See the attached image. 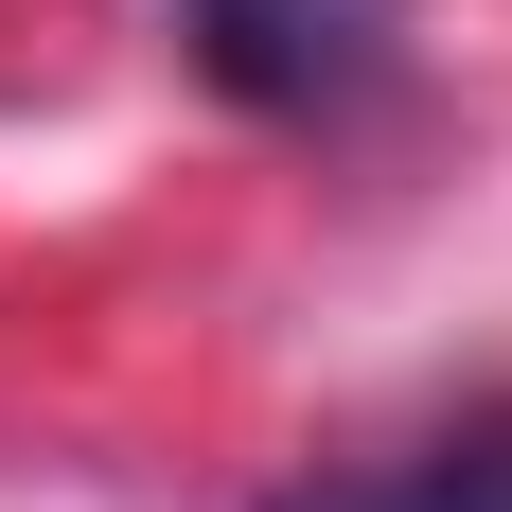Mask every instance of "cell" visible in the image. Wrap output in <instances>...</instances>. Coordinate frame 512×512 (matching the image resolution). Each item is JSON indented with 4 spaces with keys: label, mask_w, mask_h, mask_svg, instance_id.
<instances>
[{
    "label": "cell",
    "mask_w": 512,
    "mask_h": 512,
    "mask_svg": "<svg viewBox=\"0 0 512 512\" xmlns=\"http://www.w3.org/2000/svg\"><path fill=\"white\" fill-rule=\"evenodd\" d=\"M177 53L248 124H354L407 53V0H177Z\"/></svg>",
    "instance_id": "obj_1"
},
{
    "label": "cell",
    "mask_w": 512,
    "mask_h": 512,
    "mask_svg": "<svg viewBox=\"0 0 512 512\" xmlns=\"http://www.w3.org/2000/svg\"><path fill=\"white\" fill-rule=\"evenodd\" d=\"M265 512H512V407L442 424V442H389V460H318Z\"/></svg>",
    "instance_id": "obj_2"
}]
</instances>
